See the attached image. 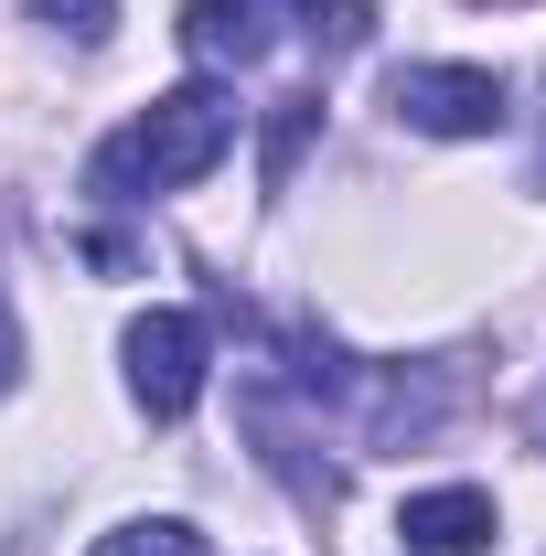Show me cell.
<instances>
[{
	"label": "cell",
	"mask_w": 546,
	"mask_h": 556,
	"mask_svg": "<svg viewBox=\"0 0 546 556\" xmlns=\"http://www.w3.org/2000/svg\"><path fill=\"white\" fill-rule=\"evenodd\" d=\"M397 546H408V556H482V546H493V492H482V482L408 492V514H397Z\"/></svg>",
	"instance_id": "obj_4"
},
{
	"label": "cell",
	"mask_w": 546,
	"mask_h": 556,
	"mask_svg": "<svg viewBox=\"0 0 546 556\" xmlns=\"http://www.w3.org/2000/svg\"><path fill=\"white\" fill-rule=\"evenodd\" d=\"M119 353H129V396L150 417H194V396H204V375H214V343H204L194 311H139Z\"/></svg>",
	"instance_id": "obj_3"
},
{
	"label": "cell",
	"mask_w": 546,
	"mask_h": 556,
	"mask_svg": "<svg viewBox=\"0 0 546 556\" xmlns=\"http://www.w3.org/2000/svg\"><path fill=\"white\" fill-rule=\"evenodd\" d=\"M225 150H236V97H225L214 75H194V86L150 97V118L108 139L86 182H97L108 204H139V193H183V182H204Z\"/></svg>",
	"instance_id": "obj_1"
},
{
	"label": "cell",
	"mask_w": 546,
	"mask_h": 556,
	"mask_svg": "<svg viewBox=\"0 0 546 556\" xmlns=\"http://www.w3.org/2000/svg\"><path fill=\"white\" fill-rule=\"evenodd\" d=\"M183 54L204 75H247L258 54H269V22H258V0H183Z\"/></svg>",
	"instance_id": "obj_5"
},
{
	"label": "cell",
	"mask_w": 546,
	"mask_h": 556,
	"mask_svg": "<svg viewBox=\"0 0 546 556\" xmlns=\"http://www.w3.org/2000/svg\"><path fill=\"white\" fill-rule=\"evenodd\" d=\"M22 11L54 22L65 43H108V33H119V0H22Z\"/></svg>",
	"instance_id": "obj_9"
},
{
	"label": "cell",
	"mask_w": 546,
	"mask_h": 556,
	"mask_svg": "<svg viewBox=\"0 0 546 556\" xmlns=\"http://www.w3.org/2000/svg\"><path fill=\"white\" fill-rule=\"evenodd\" d=\"M482 11H525V0H482Z\"/></svg>",
	"instance_id": "obj_11"
},
{
	"label": "cell",
	"mask_w": 546,
	"mask_h": 556,
	"mask_svg": "<svg viewBox=\"0 0 546 556\" xmlns=\"http://www.w3.org/2000/svg\"><path fill=\"white\" fill-rule=\"evenodd\" d=\"M22 386V311H11V289H0V396Z\"/></svg>",
	"instance_id": "obj_10"
},
{
	"label": "cell",
	"mask_w": 546,
	"mask_h": 556,
	"mask_svg": "<svg viewBox=\"0 0 546 556\" xmlns=\"http://www.w3.org/2000/svg\"><path fill=\"white\" fill-rule=\"evenodd\" d=\"M289 11H300L311 54H364L375 43V0H289Z\"/></svg>",
	"instance_id": "obj_6"
},
{
	"label": "cell",
	"mask_w": 546,
	"mask_h": 556,
	"mask_svg": "<svg viewBox=\"0 0 546 556\" xmlns=\"http://www.w3.org/2000/svg\"><path fill=\"white\" fill-rule=\"evenodd\" d=\"M86 556H204V535H194L183 514H139V525H119V535H97Z\"/></svg>",
	"instance_id": "obj_7"
},
{
	"label": "cell",
	"mask_w": 546,
	"mask_h": 556,
	"mask_svg": "<svg viewBox=\"0 0 546 556\" xmlns=\"http://www.w3.org/2000/svg\"><path fill=\"white\" fill-rule=\"evenodd\" d=\"M386 118L418 139H493L514 118V97H504L493 65H397L386 75Z\"/></svg>",
	"instance_id": "obj_2"
},
{
	"label": "cell",
	"mask_w": 546,
	"mask_h": 556,
	"mask_svg": "<svg viewBox=\"0 0 546 556\" xmlns=\"http://www.w3.org/2000/svg\"><path fill=\"white\" fill-rule=\"evenodd\" d=\"M322 139V97H278V118H269V193L300 172V150Z\"/></svg>",
	"instance_id": "obj_8"
}]
</instances>
